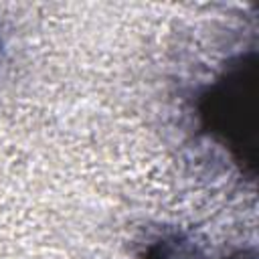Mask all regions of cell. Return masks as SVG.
Returning a JSON list of instances; mask_svg holds the SVG:
<instances>
[{"mask_svg": "<svg viewBox=\"0 0 259 259\" xmlns=\"http://www.w3.org/2000/svg\"><path fill=\"white\" fill-rule=\"evenodd\" d=\"M140 259H200V251L184 233L160 231L146 241Z\"/></svg>", "mask_w": 259, "mask_h": 259, "instance_id": "obj_2", "label": "cell"}, {"mask_svg": "<svg viewBox=\"0 0 259 259\" xmlns=\"http://www.w3.org/2000/svg\"><path fill=\"white\" fill-rule=\"evenodd\" d=\"M255 115L257 51L251 49L231 59L198 99L202 130L249 176H253L255 166Z\"/></svg>", "mask_w": 259, "mask_h": 259, "instance_id": "obj_1", "label": "cell"}, {"mask_svg": "<svg viewBox=\"0 0 259 259\" xmlns=\"http://www.w3.org/2000/svg\"><path fill=\"white\" fill-rule=\"evenodd\" d=\"M223 259H257V251L255 249H241V251H235Z\"/></svg>", "mask_w": 259, "mask_h": 259, "instance_id": "obj_3", "label": "cell"}, {"mask_svg": "<svg viewBox=\"0 0 259 259\" xmlns=\"http://www.w3.org/2000/svg\"><path fill=\"white\" fill-rule=\"evenodd\" d=\"M0 53H2V36H0Z\"/></svg>", "mask_w": 259, "mask_h": 259, "instance_id": "obj_4", "label": "cell"}]
</instances>
